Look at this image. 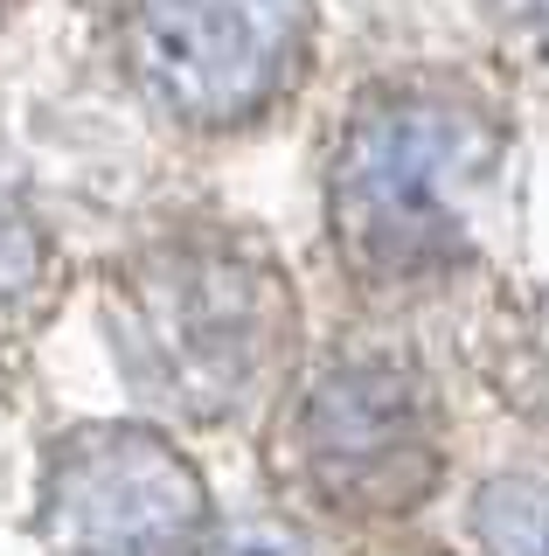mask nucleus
I'll list each match as a JSON object with an SVG mask.
<instances>
[{
	"instance_id": "1",
	"label": "nucleus",
	"mask_w": 549,
	"mask_h": 556,
	"mask_svg": "<svg viewBox=\"0 0 549 556\" xmlns=\"http://www.w3.org/2000/svg\"><path fill=\"white\" fill-rule=\"evenodd\" d=\"M508 161V126L467 77H383L341 112L328 153V237L348 286L404 300L480 251V208Z\"/></svg>"
},
{
	"instance_id": "2",
	"label": "nucleus",
	"mask_w": 549,
	"mask_h": 556,
	"mask_svg": "<svg viewBox=\"0 0 549 556\" xmlns=\"http://www.w3.org/2000/svg\"><path fill=\"white\" fill-rule=\"evenodd\" d=\"M105 313L126 376L181 417L251 410L299 348L293 278L257 237L216 223L161 230L126 251Z\"/></svg>"
},
{
	"instance_id": "3",
	"label": "nucleus",
	"mask_w": 549,
	"mask_h": 556,
	"mask_svg": "<svg viewBox=\"0 0 549 556\" xmlns=\"http://www.w3.org/2000/svg\"><path fill=\"white\" fill-rule=\"evenodd\" d=\"M279 459L306 501L348 521L410 508L445 466L432 376L397 348H341L299 382L279 425Z\"/></svg>"
},
{
	"instance_id": "4",
	"label": "nucleus",
	"mask_w": 549,
	"mask_h": 556,
	"mask_svg": "<svg viewBox=\"0 0 549 556\" xmlns=\"http://www.w3.org/2000/svg\"><path fill=\"white\" fill-rule=\"evenodd\" d=\"M126 70L188 132L271 118L314 70V0H126Z\"/></svg>"
},
{
	"instance_id": "5",
	"label": "nucleus",
	"mask_w": 549,
	"mask_h": 556,
	"mask_svg": "<svg viewBox=\"0 0 549 556\" xmlns=\"http://www.w3.org/2000/svg\"><path fill=\"white\" fill-rule=\"evenodd\" d=\"M49 521L71 556H195L202 486L146 431H84L56 459Z\"/></svg>"
},
{
	"instance_id": "6",
	"label": "nucleus",
	"mask_w": 549,
	"mask_h": 556,
	"mask_svg": "<svg viewBox=\"0 0 549 556\" xmlns=\"http://www.w3.org/2000/svg\"><path fill=\"white\" fill-rule=\"evenodd\" d=\"M473 362L514 417L549 431V286H522L473 327Z\"/></svg>"
},
{
	"instance_id": "7",
	"label": "nucleus",
	"mask_w": 549,
	"mask_h": 556,
	"mask_svg": "<svg viewBox=\"0 0 549 556\" xmlns=\"http://www.w3.org/2000/svg\"><path fill=\"white\" fill-rule=\"evenodd\" d=\"M49 286H56V251H49L42 223L14 195H0V327H22L28 313H42Z\"/></svg>"
},
{
	"instance_id": "8",
	"label": "nucleus",
	"mask_w": 549,
	"mask_h": 556,
	"mask_svg": "<svg viewBox=\"0 0 549 556\" xmlns=\"http://www.w3.org/2000/svg\"><path fill=\"white\" fill-rule=\"evenodd\" d=\"M487 556H549V480H494L473 501Z\"/></svg>"
},
{
	"instance_id": "9",
	"label": "nucleus",
	"mask_w": 549,
	"mask_h": 556,
	"mask_svg": "<svg viewBox=\"0 0 549 556\" xmlns=\"http://www.w3.org/2000/svg\"><path fill=\"white\" fill-rule=\"evenodd\" d=\"M494 49L522 84L549 91V0H487Z\"/></svg>"
},
{
	"instance_id": "10",
	"label": "nucleus",
	"mask_w": 549,
	"mask_h": 556,
	"mask_svg": "<svg viewBox=\"0 0 549 556\" xmlns=\"http://www.w3.org/2000/svg\"><path fill=\"white\" fill-rule=\"evenodd\" d=\"M222 556H299V549H293V535H279V529H237Z\"/></svg>"
},
{
	"instance_id": "11",
	"label": "nucleus",
	"mask_w": 549,
	"mask_h": 556,
	"mask_svg": "<svg viewBox=\"0 0 549 556\" xmlns=\"http://www.w3.org/2000/svg\"><path fill=\"white\" fill-rule=\"evenodd\" d=\"M0 14H8V0H0Z\"/></svg>"
}]
</instances>
